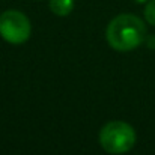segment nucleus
Returning <instances> with one entry per match:
<instances>
[{"label": "nucleus", "mask_w": 155, "mask_h": 155, "mask_svg": "<svg viewBox=\"0 0 155 155\" xmlns=\"http://www.w3.org/2000/svg\"><path fill=\"white\" fill-rule=\"evenodd\" d=\"M137 3H145V2H148V0H136Z\"/></svg>", "instance_id": "obj_6"}, {"label": "nucleus", "mask_w": 155, "mask_h": 155, "mask_svg": "<svg viewBox=\"0 0 155 155\" xmlns=\"http://www.w3.org/2000/svg\"><path fill=\"white\" fill-rule=\"evenodd\" d=\"M100 143L108 154L120 155L131 151L136 145L134 128L122 120H111L100 131Z\"/></svg>", "instance_id": "obj_2"}, {"label": "nucleus", "mask_w": 155, "mask_h": 155, "mask_svg": "<svg viewBox=\"0 0 155 155\" xmlns=\"http://www.w3.org/2000/svg\"><path fill=\"white\" fill-rule=\"evenodd\" d=\"M32 26L29 18L20 11H5L0 15V36L14 45L24 44L30 38Z\"/></svg>", "instance_id": "obj_3"}, {"label": "nucleus", "mask_w": 155, "mask_h": 155, "mask_svg": "<svg viewBox=\"0 0 155 155\" xmlns=\"http://www.w3.org/2000/svg\"><path fill=\"white\" fill-rule=\"evenodd\" d=\"M48 6L57 17H66L74 9V0H50Z\"/></svg>", "instance_id": "obj_4"}, {"label": "nucleus", "mask_w": 155, "mask_h": 155, "mask_svg": "<svg viewBox=\"0 0 155 155\" xmlns=\"http://www.w3.org/2000/svg\"><path fill=\"white\" fill-rule=\"evenodd\" d=\"M146 38L145 23L133 14L114 17L105 30V39L116 51H131L143 44Z\"/></svg>", "instance_id": "obj_1"}, {"label": "nucleus", "mask_w": 155, "mask_h": 155, "mask_svg": "<svg viewBox=\"0 0 155 155\" xmlns=\"http://www.w3.org/2000/svg\"><path fill=\"white\" fill-rule=\"evenodd\" d=\"M145 20L155 26V0H149L146 8H145Z\"/></svg>", "instance_id": "obj_5"}]
</instances>
